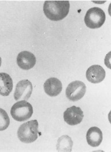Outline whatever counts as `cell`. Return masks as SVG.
<instances>
[{"label":"cell","instance_id":"14","mask_svg":"<svg viewBox=\"0 0 111 152\" xmlns=\"http://www.w3.org/2000/svg\"><path fill=\"white\" fill-rule=\"evenodd\" d=\"M10 124V119L7 112L0 108V131L5 130Z\"/></svg>","mask_w":111,"mask_h":152},{"label":"cell","instance_id":"11","mask_svg":"<svg viewBox=\"0 0 111 152\" xmlns=\"http://www.w3.org/2000/svg\"><path fill=\"white\" fill-rule=\"evenodd\" d=\"M86 140L92 147L99 146L102 141V131L97 127L90 128L86 134Z\"/></svg>","mask_w":111,"mask_h":152},{"label":"cell","instance_id":"1","mask_svg":"<svg viewBox=\"0 0 111 152\" xmlns=\"http://www.w3.org/2000/svg\"><path fill=\"white\" fill-rule=\"evenodd\" d=\"M69 10L68 1H46L43 5L45 16L52 21H59L65 19Z\"/></svg>","mask_w":111,"mask_h":152},{"label":"cell","instance_id":"9","mask_svg":"<svg viewBox=\"0 0 111 152\" xmlns=\"http://www.w3.org/2000/svg\"><path fill=\"white\" fill-rule=\"evenodd\" d=\"M86 77L92 83H99L105 79V71L100 65H92L86 71Z\"/></svg>","mask_w":111,"mask_h":152},{"label":"cell","instance_id":"6","mask_svg":"<svg viewBox=\"0 0 111 152\" xmlns=\"http://www.w3.org/2000/svg\"><path fill=\"white\" fill-rule=\"evenodd\" d=\"M33 87L31 82L27 79L20 80L16 85L14 98L16 101L28 100L32 93Z\"/></svg>","mask_w":111,"mask_h":152},{"label":"cell","instance_id":"8","mask_svg":"<svg viewBox=\"0 0 111 152\" xmlns=\"http://www.w3.org/2000/svg\"><path fill=\"white\" fill-rule=\"evenodd\" d=\"M36 63L35 55L28 51H22L19 53L17 57V64L24 70H28L32 68Z\"/></svg>","mask_w":111,"mask_h":152},{"label":"cell","instance_id":"3","mask_svg":"<svg viewBox=\"0 0 111 152\" xmlns=\"http://www.w3.org/2000/svg\"><path fill=\"white\" fill-rule=\"evenodd\" d=\"M33 112V107L31 104L26 101L21 100L12 106L11 114L14 120L24 121L31 118Z\"/></svg>","mask_w":111,"mask_h":152},{"label":"cell","instance_id":"10","mask_svg":"<svg viewBox=\"0 0 111 152\" xmlns=\"http://www.w3.org/2000/svg\"><path fill=\"white\" fill-rule=\"evenodd\" d=\"M45 93L50 97L58 96L62 90V84L61 82L56 77L48 79L44 84Z\"/></svg>","mask_w":111,"mask_h":152},{"label":"cell","instance_id":"13","mask_svg":"<svg viewBox=\"0 0 111 152\" xmlns=\"http://www.w3.org/2000/svg\"><path fill=\"white\" fill-rule=\"evenodd\" d=\"M73 142L68 135L61 137L57 142L56 149L59 152H71Z\"/></svg>","mask_w":111,"mask_h":152},{"label":"cell","instance_id":"4","mask_svg":"<svg viewBox=\"0 0 111 152\" xmlns=\"http://www.w3.org/2000/svg\"><path fill=\"white\" fill-rule=\"evenodd\" d=\"M106 19L105 12L98 7H93L86 12L84 21L86 26L91 29L100 28Z\"/></svg>","mask_w":111,"mask_h":152},{"label":"cell","instance_id":"12","mask_svg":"<svg viewBox=\"0 0 111 152\" xmlns=\"http://www.w3.org/2000/svg\"><path fill=\"white\" fill-rule=\"evenodd\" d=\"M13 90V80L6 73H0V95L8 96Z\"/></svg>","mask_w":111,"mask_h":152},{"label":"cell","instance_id":"2","mask_svg":"<svg viewBox=\"0 0 111 152\" xmlns=\"http://www.w3.org/2000/svg\"><path fill=\"white\" fill-rule=\"evenodd\" d=\"M37 120L28 121L22 124L17 131V136L20 141L30 143L35 141L38 138Z\"/></svg>","mask_w":111,"mask_h":152},{"label":"cell","instance_id":"7","mask_svg":"<svg viewBox=\"0 0 111 152\" xmlns=\"http://www.w3.org/2000/svg\"><path fill=\"white\" fill-rule=\"evenodd\" d=\"M63 118L68 125H77L82 121L84 113L79 107L73 106L67 109L63 113Z\"/></svg>","mask_w":111,"mask_h":152},{"label":"cell","instance_id":"15","mask_svg":"<svg viewBox=\"0 0 111 152\" xmlns=\"http://www.w3.org/2000/svg\"><path fill=\"white\" fill-rule=\"evenodd\" d=\"M1 63H2V60H1V58L0 57V67H1Z\"/></svg>","mask_w":111,"mask_h":152},{"label":"cell","instance_id":"5","mask_svg":"<svg viewBox=\"0 0 111 152\" xmlns=\"http://www.w3.org/2000/svg\"><path fill=\"white\" fill-rule=\"evenodd\" d=\"M86 90L85 83L76 80L70 83L67 87L66 96L67 98L71 101H77L84 97Z\"/></svg>","mask_w":111,"mask_h":152}]
</instances>
